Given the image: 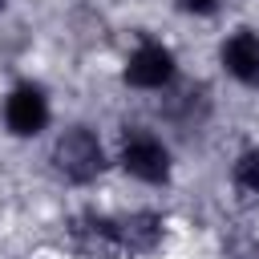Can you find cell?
<instances>
[{
  "label": "cell",
  "instance_id": "6da1fadb",
  "mask_svg": "<svg viewBox=\"0 0 259 259\" xmlns=\"http://www.w3.org/2000/svg\"><path fill=\"white\" fill-rule=\"evenodd\" d=\"M49 162L57 170V178H65L69 186H93L105 166H109V154H105V142L97 138L93 125H65L57 138H53V150H49Z\"/></svg>",
  "mask_w": 259,
  "mask_h": 259
},
{
  "label": "cell",
  "instance_id": "7a4b0ae2",
  "mask_svg": "<svg viewBox=\"0 0 259 259\" xmlns=\"http://www.w3.org/2000/svg\"><path fill=\"white\" fill-rule=\"evenodd\" d=\"M117 166L142 182V186H166L174 174V158L170 146L162 142V134L146 130V125H125L117 138Z\"/></svg>",
  "mask_w": 259,
  "mask_h": 259
},
{
  "label": "cell",
  "instance_id": "277c9868",
  "mask_svg": "<svg viewBox=\"0 0 259 259\" xmlns=\"http://www.w3.org/2000/svg\"><path fill=\"white\" fill-rule=\"evenodd\" d=\"M0 117H4V130L12 138H36L53 121L49 89L36 85V81H16L8 89V97H4V105H0Z\"/></svg>",
  "mask_w": 259,
  "mask_h": 259
},
{
  "label": "cell",
  "instance_id": "52a82bcc",
  "mask_svg": "<svg viewBox=\"0 0 259 259\" xmlns=\"http://www.w3.org/2000/svg\"><path fill=\"white\" fill-rule=\"evenodd\" d=\"M231 186L239 190V198L259 202V146H247L235 154L231 162Z\"/></svg>",
  "mask_w": 259,
  "mask_h": 259
},
{
  "label": "cell",
  "instance_id": "8992f818",
  "mask_svg": "<svg viewBox=\"0 0 259 259\" xmlns=\"http://www.w3.org/2000/svg\"><path fill=\"white\" fill-rule=\"evenodd\" d=\"M219 65L231 81L259 89V32L255 28H235L219 45Z\"/></svg>",
  "mask_w": 259,
  "mask_h": 259
},
{
  "label": "cell",
  "instance_id": "9c48e42d",
  "mask_svg": "<svg viewBox=\"0 0 259 259\" xmlns=\"http://www.w3.org/2000/svg\"><path fill=\"white\" fill-rule=\"evenodd\" d=\"M4 4H8V0H0V12H4Z\"/></svg>",
  "mask_w": 259,
  "mask_h": 259
},
{
  "label": "cell",
  "instance_id": "3957f363",
  "mask_svg": "<svg viewBox=\"0 0 259 259\" xmlns=\"http://www.w3.org/2000/svg\"><path fill=\"white\" fill-rule=\"evenodd\" d=\"M178 77V57L170 45L154 40V36H142L130 53H125V65H121V81L130 89H142V93H166Z\"/></svg>",
  "mask_w": 259,
  "mask_h": 259
},
{
  "label": "cell",
  "instance_id": "ba28073f",
  "mask_svg": "<svg viewBox=\"0 0 259 259\" xmlns=\"http://www.w3.org/2000/svg\"><path fill=\"white\" fill-rule=\"evenodd\" d=\"M174 8H178L182 16H194V20H206V16H214V12L223 8V0H174Z\"/></svg>",
  "mask_w": 259,
  "mask_h": 259
},
{
  "label": "cell",
  "instance_id": "5b68a950",
  "mask_svg": "<svg viewBox=\"0 0 259 259\" xmlns=\"http://www.w3.org/2000/svg\"><path fill=\"white\" fill-rule=\"evenodd\" d=\"M166 235V219L158 210H130V214H113V247L125 255H150L158 251Z\"/></svg>",
  "mask_w": 259,
  "mask_h": 259
}]
</instances>
